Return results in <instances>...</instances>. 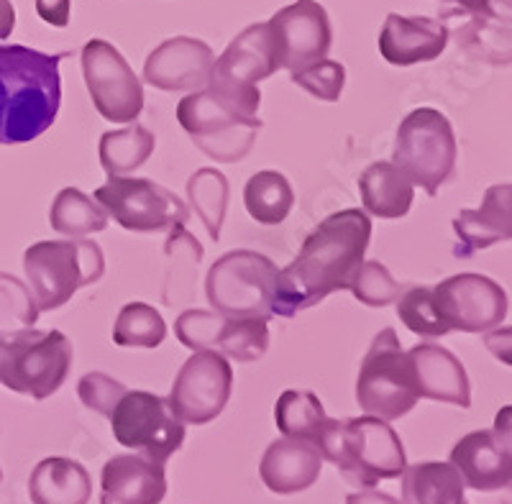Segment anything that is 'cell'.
Returning <instances> with one entry per match:
<instances>
[{
	"instance_id": "obj_40",
	"label": "cell",
	"mask_w": 512,
	"mask_h": 504,
	"mask_svg": "<svg viewBox=\"0 0 512 504\" xmlns=\"http://www.w3.org/2000/svg\"><path fill=\"white\" fill-rule=\"evenodd\" d=\"M36 13L44 24L54 29H64L70 24L72 16V0H36Z\"/></svg>"
},
{
	"instance_id": "obj_3",
	"label": "cell",
	"mask_w": 512,
	"mask_h": 504,
	"mask_svg": "<svg viewBox=\"0 0 512 504\" xmlns=\"http://www.w3.org/2000/svg\"><path fill=\"white\" fill-rule=\"evenodd\" d=\"M320 458L336 466L346 481L356 487H377L384 479H397L408 466L400 435L387 420L364 418L333 420L328 418L315 438Z\"/></svg>"
},
{
	"instance_id": "obj_19",
	"label": "cell",
	"mask_w": 512,
	"mask_h": 504,
	"mask_svg": "<svg viewBox=\"0 0 512 504\" xmlns=\"http://www.w3.org/2000/svg\"><path fill=\"white\" fill-rule=\"evenodd\" d=\"M216 64L213 49L192 36H175L162 41L144 64V80L164 93L190 90L198 93L208 85L210 72Z\"/></svg>"
},
{
	"instance_id": "obj_20",
	"label": "cell",
	"mask_w": 512,
	"mask_h": 504,
	"mask_svg": "<svg viewBox=\"0 0 512 504\" xmlns=\"http://www.w3.org/2000/svg\"><path fill=\"white\" fill-rule=\"evenodd\" d=\"M410 374L418 397L436 402H448L456 407L472 405V384L466 369L448 348L436 343H418L408 351Z\"/></svg>"
},
{
	"instance_id": "obj_21",
	"label": "cell",
	"mask_w": 512,
	"mask_h": 504,
	"mask_svg": "<svg viewBox=\"0 0 512 504\" xmlns=\"http://www.w3.org/2000/svg\"><path fill=\"white\" fill-rule=\"evenodd\" d=\"M448 47V26L438 18L400 16L390 13L384 18L379 34V54L395 67H413L420 62H433Z\"/></svg>"
},
{
	"instance_id": "obj_8",
	"label": "cell",
	"mask_w": 512,
	"mask_h": 504,
	"mask_svg": "<svg viewBox=\"0 0 512 504\" xmlns=\"http://www.w3.org/2000/svg\"><path fill=\"white\" fill-rule=\"evenodd\" d=\"M274 261L256 251L239 249L210 267L205 279V295L210 308L228 318H272L274 287H277Z\"/></svg>"
},
{
	"instance_id": "obj_22",
	"label": "cell",
	"mask_w": 512,
	"mask_h": 504,
	"mask_svg": "<svg viewBox=\"0 0 512 504\" xmlns=\"http://www.w3.org/2000/svg\"><path fill=\"white\" fill-rule=\"evenodd\" d=\"M167 494L164 464L123 453L113 456L100 474V504H159Z\"/></svg>"
},
{
	"instance_id": "obj_18",
	"label": "cell",
	"mask_w": 512,
	"mask_h": 504,
	"mask_svg": "<svg viewBox=\"0 0 512 504\" xmlns=\"http://www.w3.org/2000/svg\"><path fill=\"white\" fill-rule=\"evenodd\" d=\"M451 464L464 479V487L477 492H497L510 487V407L500 410L495 430H474L464 435L451 451Z\"/></svg>"
},
{
	"instance_id": "obj_10",
	"label": "cell",
	"mask_w": 512,
	"mask_h": 504,
	"mask_svg": "<svg viewBox=\"0 0 512 504\" xmlns=\"http://www.w3.org/2000/svg\"><path fill=\"white\" fill-rule=\"evenodd\" d=\"M177 121L203 154L221 164L241 162L262 131V121L239 113L210 93L208 87L177 105Z\"/></svg>"
},
{
	"instance_id": "obj_45",
	"label": "cell",
	"mask_w": 512,
	"mask_h": 504,
	"mask_svg": "<svg viewBox=\"0 0 512 504\" xmlns=\"http://www.w3.org/2000/svg\"><path fill=\"white\" fill-rule=\"evenodd\" d=\"M0 479H3V471H0Z\"/></svg>"
},
{
	"instance_id": "obj_42",
	"label": "cell",
	"mask_w": 512,
	"mask_h": 504,
	"mask_svg": "<svg viewBox=\"0 0 512 504\" xmlns=\"http://www.w3.org/2000/svg\"><path fill=\"white\" fill-rule=\"evenodd\" d=\"M16 29V8L11 0H0V39H8Z\"/></svg>"
},
{
	"instance_id": "obj_13",
	"label": "cell",
	"mask_w": 512,
	"mask_h": 504,
	"mask_svg": "<svg viewBox=\"0 0 512 504\" xmlns=\"http://www.w3.org/2000/svg\"><path fill=\"white\" fill-rule=\"evenodd\" d=\"M82 75L95 111L111 123H134L144 111V87L111 41L90 39L82 47Z\"/></svg>"
},
{
	"instance_id": "obj_11",
	"label": "cell",
	"mask_w": 512,
	"mask_h": 504,
	"mask_svg": "<svg viewBox=\"0 0 512 504\" xmlns=\"http://www.w3.org/2000/svg\"><path fill=\"white\" fill-rule=\"evenodd\" d=\"M111 428L123 448L167 464L185 443V423L169 402L152 392H126L111 412Z\"/></svg>"
},
{
	"instance_id": "obj_34",
	"label": "cell",
	"mask_w": 512,
	"mask_h": 504,
	"mask_svg": "<svg viewBox=\"0 0 512 504\" xmlns=\"http://www.w3.org/2000/svg\"><path fill=\"white\" fill-rule=\"evenodd\" d=\"M167 338V323L146 302H128L113 325V343L121 348H157Z\"/></svg>"
},
{
	"instance_id": "obj_38",
	"label": "cell",
	"mask_w": 512,
	"mask_h": 504,
	"mask_svg": "<svg viewBox=\"0 0 512 504\" xmlns=\"http://www.w3.org/2000/svg\"><path fill=\"white\" fill-rule=\"evenodd\" d=\"M292 82L297 87H303L305 93H310L313 98L336 103L344 95L346 67L341 62H333V59H320V62L305 67V70L292 72Z\"/></svg>"
},
{
	"instance_id": "obj_28",
	"label": "cell",
	"mask_w": 512,
	"mask_h": 504,
	"mask_svg": "<svg viewBox=\"0 0 512 504\" xmlns=\"http://www.w3.org/2000/svg\"><path fill=\"white\" fill-rule=\"evenodd\" d=\"M157 139L146 126L131 123L121 131H108L100 136V164L108 177H126L144 167L154 154Z\"/></svg>"
},
{
	"instance_id": "obj_7",
	"label": "cell",
	"mask_w": 512,
	"mask_h": 504,
	"mask_svg": "<svg viewBox=\"0 0 512 504\" xmlns=\"http://www.w3.org/2000/svg\"><path fill=\"white\" fill-rule=\"evenodd\" d=\"M277 70L280 62H277L272 29L269 24H251L216 59L205 87L226 105L254 118L262 103L256 82L267 80Z\"/></svg>"
},
{
	"instance_id": "obj_14",
	"label": "cell",
	"mask_w": 512,
	"mask_h": 504,
	"mask_svg": "<svg viewBox=\"0 0 512 504\" xmlns=\"http://www.w3.org/2000/svg\"><path fill=\"white\" fill-rule=\"evenodd\" d=\"M175 336L190 351H216L249 364L269 348V325L264 318H228L216 310H185L175 320Z\"/></svg>"
},
{
	"instance_id": "obj_1",
	"label": "cell",
	"mask_w": 512,
	"mask_h": 504,
	"mask_svg": "<svg viewBox=\"0 0 512 504\" xmlns=\"http://www.w3.org/2000/svg\"><path fill=\"white\" fill-rule=\"evenodd\" d=\"M372 221L359 208L328 215L305 238L303 249L285 269L277 272L272 315L295 318L338 290H349L351 279L364 264Z\"/></svg>"
},
{
	"instance_id": "obj_44",
	"label": "cell",
	"mask_w": 512,
	"mask_h": 504,
	"mask_svg": "<svg viewBox=\"0 0 512 504\" xmlns=\"http://www.w3.org/2000/svg\"><path fill=\"white\" fill-rule=\"evenodd\" d=\"M3 341H6V338H0V346H3Z\"/></svg>"
},
{
	"instance_id": "obj_41",
	"label": "cell",
	"mask_w": 512,
	"mask_h": 504,
	"mask_svg": "<svg viewBox=\"0 0 512 504\" xmlns=\"http://www.w3.org/2000/svg\"><path fill=\"white\" fill-rule=\"evenodd\" d=\"M346 504H400L395 497L384 492H374V489H367V492H356L349 494Z\"/></svg>"
},
{
	"instance_id": "obj_15",
	"label": "cell",
	"mask_w": 512,
	"mask_h": 504,
	"mask_svg": "<svg viewBox=\"0 0 512 504\" xmlns=\"http://www.w3.org/2000/svg\"><path fill=\"white\" fill-rule=\"evenodd\" d=\"M233 389V369L216 351H195L182 364L167 402L187 425H205L226 410Z\"/></svg>"
},
{
	"instance_id": "obj_33",
	"label": "cell",
	"mask_w": 512,
	"mask_h": 504,
	"mask_svg": "<svg viewBox=\"0 0 512 504\" xmlns=\"http://www.w3.org/2000/svg\"><path fill=\"white\" fill-rule=\"evenodd\" d=\"M228 197H231V187H228L226 174L221 169H198L187 182V200L190 208L200 215V221L208 228L210 238L218 241L221 238L223 218H226Z\"/></svg>"
},
{
	"instance_id": "obj_5",
	"label": "cell",
	"mask_w": 512,
	"mask_h": 504,
	"mask_svg": "<svg viewBox=\"0 0 512 504\" xmlns=\"http://www.w3.org/2000/svg\"><path fill=\"white\" fill-rule=\"evenodd\" d=\"M75 361V348L62 331L16 333L0 346V384L31 400H47L59 392Z\"/></svg>"
},
{
	"instance_id": "obj_30",
	"label": "cell",
	"mask_w": 512,
	"mask_h": 504,
	"mask_svg": "<svg viewBox=\"0 0 512 504\" xmlns=\"http://www.w3.org/2000/svg\"><path fill=\"white\" fill-rule=\"evenodd\" d=\"M244 205L249 215L262 226H280L295 208V192L285 174L264 169L256 172L244 187Z\"/></svg>"
},
{
	"instance_id": "obj_26",
	"label": "cell",
	"mask_w": 512,
	"mask_h": 504,
	"mask_svg": "<svg viewBox=\"0 0 512 504\" xmlns=\"http://www.w3.org/2000/svg\"><path fill=\"white\" fill-rule=\"evenodd\" d=\"M413 182L392 162L369 164L359 177V192L364 210L377 218H405L413 208Z\"/></svg>"
},
{
	"instance_id": "obj_36",
	"label": "cell",
	"mask_w": 512,
	"mask_h": 504,
	"mask_svg": "<svg viewBox=\"0 0 512 504\" xmlns=\"http://www.w3.org/2000/svg\"><path fill=\"white\" fill-rule=\"evenodd\" d=\"M397 315L408 331L423 338H441L451 333L438 313L431 287H410L408 292H402L397 297Z\"/></svg>"
},
{
	"instance_id": "obj_31",
	"label": "cell",
	"mask_w": 512,
	"mask_h": 504,
	"mask_svg": "<svg viewBox=\"0 0 512 504\" xmlns=\"http://www.w3.org/2000/svg\"><path fill=\"white\" fill-rule=\"evenodd\" d=\"M49 223L62 236L85 238L90 233H100L108 228V213L95 197L85 195L77 187H64L54 197Z\"/></svg>"
},
{
	"instance_id": "obj_32",
	"label": "cell",
	"mask_w": 512,
	"mask_h": 504,
	"mask_svg": "<svg viewBox=\"0 0 512 504\" xmlns=\"http://www.w3.org/2000/svg\"><path fill=\"white\" fill-rule=\"evenodd\" d=\"M328 415L320 405L318 394L300 392V389H285L274 405V423L287 438H300L315 446V438L326 425Z\"/></svg>"
},
{
	"instance_id": "obj_9",
	"label": "cell",
	"mask_w": 512,
	"mask_h": 504,
	"mask_svg": "<svg viewBox=\"0 0 512 504\" xmlns=\"http://www.w3.org/2000/svg\"><path fill=\"white\" fill-rule=\"evenodd\" d=\"M408 356L392 328H382L361 361L356 379V402L364 415L379 420L405 418L418 402Z\"/></svg>"
},
{
	"instance_id": "obj_4",
	"label": "cell",
	"mask_w": 512,
	"mask_h": 504,
	"mask_svg": "<svg viewBox=\"0 0 512 504\" xmlns=\"http://www.w3.org/2000/svg\"><path fill=\"white\" fill-rule=\"evenodd\" d=\"M24 269L39 313H49L72 300L77 290L98 282L105 256L95 241H39L24 254Z\"/></svg>"
},
{
	"instance_id": "obj_29",
	"label": "cell",
	"mask_w": 512,
	"mask_h": 504,
	"mask_svg": "<svg viewBox=\"0 0 512 504\" xmlns=\"http://www.w3.org/2000/svg\"><path fill=\"white\" fill-rule=\"evenodd\" d=\"M164 251H167L169 261L164 302L169 308H175V305L192 297V282H195V269L203 261V246H200L198 238L185 231V226H172Z\"/></svg>"
},
{
	"instance_id": "obj_27",
	"label": "cell",
	"mask_w": 512,
	"mask_h": 504,
	"mask_svg": "<svg viewBox=\"0 0 512 504\" xmlns=\"http://www.w3.org/2000/svg\"><path fill=\"white\" fill-rule=\"evenodd\" d=\"M402 504H469L464 479L454 464L405 466L402 471Z\"/></svg>"
},
{
	"instance_id": "obj_2",
	"label": "cell",
	"mask_w": 512,
	"mask_h": 504,
	"mask_svg": "<svg viewBox=\"0 0 512 504\" xmlns=\"http://www.w3.org/2000/svg\"><path fill=\"white\" fill-rule=\"evenodd\" d=\"M62 59L24 44H0V144H29L52 128L62 105Z\"/></svg>"
},
{
	"instance_id": "obj_25",
	"label": "cell",
	"mask_w": 512,
	"mask_h": 504,
	"mask_svg": "<svg viewBox=\"0 0 512 504\" xmlns=\"http://www.w3.org/2000/svg\"><path fill=\"white\" fill-rule=\"evenodd\" d=\"M93 481L88 469L72 458H44L29 479V497L34 504H88Z\"/></svg>"
},
{
	"instance_id": "obj_37",
	"label": "cell",
	"mask_w": 512,
	"mask_h": 504,
	"mask_svg": "<svg viewBox=\"0 0 512 504\" xmlns=\"http://www.w3.org/2000/svg\"><path fill=\"white\" fill-rule=\"evenodd\" d=\"M349 290L367 308H387V305L397 302V297L402 295V287L392 279L387 267L379 264V261L367 259L359 267L356 277L351 279Z\"/></svg>"
},
{
	"instance_id": "obj_43",
	"label": "cell",
	"mask_w": 512,
	"mask_h": 504,
	"mask_svg": "<svg viewBox=\"0 0 512 504\" xmlns=\"http://www.w3.org/2000/svg\"><path fill=\"white\" fill-rule=\"evenodd\" d=\"M441 3H454L469 13H489L492 8V0H441Z\"/></svg>"
},
{
	"instance_id": "obj_23",
	"label": "cell",
	"mask_w": 512,
	"mask_h": 504,
	"mask_svg": "<svg viewBox=\"0 0 512 504\" xmlns=\"http://www.w3.org/2000/svg\"><path fill=\"white\" fill-rule=\"evenodd\" d=\"M454 233L459 238L456 256H474V251H484L489 246L510 241L512 238V187L492 185L482 200V208L459 210L454 218Z\"/></svg>"
},
{
	"instance_id": "obj_35",
	"label": "cell",
	"mask_w": 512,
	"mask_h": 504,
	"mask_svg": "<svg viewBox=\"0 0 512 504\" xmlns=\"http://www.w3.org/2000/svg\"><path fill=\"white\" fill-rule=\"evenodd\" d=\"M39 310L21 279L11 274H0V338H11L16 333L34 328Z\"/></svg>"
},
{
	"instance_id": "obj_24",
	"label": "cell",
	"mask_w": 512,
	"mask_h": 504,
	"mask_svg": "<svg viewBox=\"0 0 512 504\" xmlns=\"http://www.w3.org/2000/svg\"><path fill=\"white\" fill-rule=\"evenodd\" d=\"M320 469H323V458L313 443L285 435L264 451L259 476L269 492L297 494L313 487Z\"/></svg>"
},
{
	"instance_id": "obj_16",
	"label": "cell",
	"mask_w": 512,
	"mask_h": 504,
	"mask_svg": "<svg viewBox=\"0 0 512 504\" xmlns=\"http://www.w3.org/2000/svg\"><path fill=\"white\" fill-rule=\"evenodd\" d=\"M448 331L489 333L507 318V292L482 274H456L433 290Z\"/></svg>"
},
{
	"instance_id": "obj_17",
	"label": "cell",
	"mask_w": 512,
	"mask_h": 504,
	"mask_svg": "<svg viewBox=\"0 0 512 504\" xmlns=\"http://www.w3.org/2000/svg\"><path fill=\"white\" fill-rule=\"evenodd\" d=\"M267 24L274 36L280 70L290 75L326 59L331 52V18L318 0H297L274 13Z\"/></svg>"
},
{
	"instance_id": "obj_12",
	"label": "cell",
	"mask_w": 512,
	"mask_h": 504,
	"mask_svg": "<svg viewBox=\"0 0 512 504\" xmlns=\"http://www.w3.org/2000/svg\"><path fill=\"white\" fill-rule=\"evenodd\" d=\"M95 200L126 231L157 233L185 226L190 210L175 192L144 177H108L95 190Z\"/></svg>"
},
{
	"instance_id": "obj_39",
	"label": "cell",
	"mask_w": 512,
	"mask_h": 504,
	"mask_svg": "<svg viewBox=\"0 0 512 504\" xmlns=\"http://www.w3.org/2000/svg\"><path fill=\"white\" fill-rule=\"evenodd\" d=\"M126 392V384L108 377L103 371H90L77 384V394H80L82 405L88 407V410L98 412V415H105V418H111L113 407L118 405V400Z\"/></svg>"
},
{
	"instance_id": "obj_6",
	"label": "cell",
	"mask_w": 512,
	"mask_h": 504,
	"mask_svg": "<svg viewBox=\"0 0 512 504\" xmlns=\"http://www.w3.org/2000/svg\"><path fill=\"white\" fill-rule=\"evenodd\" d=\"M456 134L454 126L436 108H415L402 118L392 149V164L408 174V180L438 195L443 182L454 174L456 167Z\"/></svg>"
}]
</instances>
